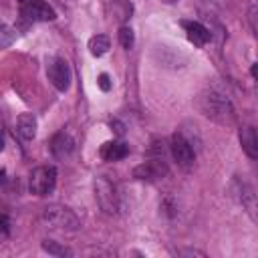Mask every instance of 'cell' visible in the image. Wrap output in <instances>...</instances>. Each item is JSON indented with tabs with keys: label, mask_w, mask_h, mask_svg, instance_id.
Here are the masks:
<instances>
[{
	"label": "cell",
	"mask_w": 258,
	"mask_h": 258,
	"mask_svg": "<svg viewBox=\"0 0 258 258\" xmlns=\"http://www.w3.org/2000/svg\"><path fill=\"white\" fill-rule=\"evenodd\" d=\"M181 26L185 28L187 38H189L196 46H204L208 40H212V32H210L202 22H196V20H181Z\"/></svg>",
	"instance_id": "obj_10"
},
{
	"label": "cell",
	"mask_w": 258,
	"mask_h": 258,
	"mask_svg": "<svg viewBox=\"0 0 258 258\" xmlns=\"http://www.w3.org/2000/svg\"><path fill=\"white\" fill-rule=\"evenodd\" d=\"M240 143L250 159L258 157V137H256V129L252 125H246L240 129Z\"/></svg>",
	"instance_id": "obj_12"
},
{
	"label": "cell",
	"mask_w": 258,
	"mask_h": 258,
	"mask_svg": "<svg viewBox=\"0 0 258 258\" xmlns=\"http://www.w3.org/2000/svg\"><path fill=\"white\" fill-rule=\"evenodd\" d=\"M4 149V135H2V131H0V151Z\"/></svg>",
	"instance_id": "obj_24"
},
{
	"label": "cell",
	"mask_w": 258,
	"mask_h": 258,
	"mask_svg": "<svg viewBox=\"0 0 258 258\" xmlns=\"http://www.w3.org/2000/svg\"><path fill=\"white\" fill-rule=\"evenodd\" d=\"M99 155H101L105 161H119V159H123V157L129 155V145H127L125 141L113 139V141H107V143L101 145Z\"/></svg>",
	"instance_id": "obj_11"
},
{
	"label": "cell",
	"mask_w": 258,
	"mask_h": 258,
	"mask_svg": "<svg viewBox=\"0 0 258 258\" xmlns=\"http://www.w3.org/2000/svg\"><path fill=\"white\" fill-rule=\"evenodd\" d=\"M93 187H95V198H97L99 208L105 214H117V210H119V196H117L115 183L107 175H99V177H95Z\"/></svg>",
	"instance_id": "obj_3"
},
{
	"label": "cell",
	"mask_w": 258,
	"mask_h": 258,
	"mask_svg": "<svg viewBox=\"0 0 258 258\" xmlns=\"http://www.w3.org/2000/svg\"><path fill=\"white\" fill-rule=\"evenodd\" d=\"M97 85H99V89L101 91H111V87H113V83H111V77L107 75V73H101L99 75V79H97Z\"/></svg>",
	"instance_id": "obj_19"
},
{
	"label": "cell",
	"mask_w": 258,
	"mask_h": 258,
	"mask_svg": "<svg viewBox=\"0 0 258 258\" xmlns=\"http://www.w3.org/2000/svg\"><path fill=\"white\" fill-rule=\"evenodd\" d=\"M111 10H113V16L121 22H125L127 18H131V12H133V6L129 0H113L111 4Z\"/></svg>",
	"instance_id": "obj_15"
},
{
	"label": "cell",
	"mask_w": 258,
	"mask_h": 258,
	"mask_svg": "<svg viewBox=\"0 0 258 258\" xmlns=\"http://www.w3.org/2000/svg\"><path fill=\"white\" fill-rule=\"evenodd\" d=\"M119 42H121V46L127 48V50L133 46V42H135V34H133V30H131V26L123 24V26L119 28Z\"/></svg>",
	"instance_id": "obj_17"
},
{
	"label": "cell",
	"mask_w": 258,
	"mask_h": 258,
	"mask_svg": "<svg viewBox=\"0 0 258 258\" xmlns=\"http://www.w3.org/2000/svg\"><path fill=\"white\" fill-rule=\"evenodd\" d=\"M46 75H48V81L52 83V87L60 93H64L71 87V67L64 58H60V56L50 58L48 67H46Z\"/></svg>",
	"instance_id": "obj_5"
},
{
	"label": "cell",
	"mask_w": 258,
	"mask_h": 258,
	"mask_svg": "<svg viewBox=\"0 0 258 258\" xmlns=\"http://www.w3.org/2000/svg\"><path fill=\"white\" fill-rule=\"evenodd\" d=\"M6 179V169H0V181H4Z\"/></svg>",
	"instance_id": "obj_23"
},
{
	"label": "cell",
	"mask_w": 258,
	"mask_h": 258,
	"mask_svg": "<svg viewBox=\"0 0 258 258\" xmlns=\"http://www.w3.org/2000/svg\"><path fill=\"white\" fill-rule=\"evenodd\" d=\"M0 24H2V22H0Z\"/></svg>",
	"instance_id": "obj_25"
},
{
	"label": "cell",
	"mask_w": 258,
	"mask_h": 258,
	"mask_svg": "<svg viewBox=\"0 0 258 258\" xmlns=\"http://www.w3.org/2000/svg\"><path fill=\"white\" fill-rule=\"evenodd\" d=\"M198 107H200V111H202L208 119H212V121H216V123H220V125H230V123H234L236 113H234L232 101H230L228 95H226L224 91H220L218 87H206V89L200 93V97H198Z\"/></svg>",
	"instance_id": "obj_1"
},
{
	"label": "cell",
	"mask_w": 258,
	"mask_h": 258,
	"mask_svg": "<svg viewBox=\"0 0 258 258\" xmlns=\"http://www.w3.org/2000/svg\"><path fill=\"white\" fill-rule=\"evenodd\" d=\"M42 222L46 226L54 228V230H67V232H75V230L81 228L79 216L71 208H67L62 204H50V206H46L42 210Z\"/></svg>",
	"instance_id": "obj_2"
},
{
	"label": "cell",
	"mask_w": 258,
	"mask_h": 258,
	"mask_svg": "<svg viewBox=\"0 0 258 258\" xmlns=\"http://www.w3.org/2000/svg\"><path fill=\"white\" fill-rule=\"evenodd\" d=\"M16 131L22 139L30 141L36 135V117L32 113H20L16 119Z\"/></svg>",
	"instance_id": "obj_13"
},
{
	"label": "cell",
	"mask_w": 258,
	"mask_h": 258,
	"mask_svg": "<svg viewBox=\"0 0 258 258\" xmlns=\"http://www.w3.org/2000/svg\"><path fill=\"white\" fill-rule=\"evenodd\" d=\"M0 230L4 234H10V218L6 214H0Z\"/></svg>",
	"instance_id": "obj_20"
},
{
	"label": "cell",
	"mask_w": 258,
	"mask_h": 258,
	"mask_svg": "<svg viewBox=\"0 0 258 258\" xmlns=\"http://www.w3.org/2000/svg\"><path fill=\"white\" fill-rule=\"evenodd\" d=\"M14 40H16V30H14L12 26H4V24H0V48L10 46Z\"/></svg>",
	"instance_id": "obj_18"
},
{
	"label": "cell",
	"mask_w": 258,
	"mask_h": 258,
	"mask_svg": "<svg viewBox=\"0 0 258 258\" xmlns=\"http://www.w3.org/2000/svg\"><path fill=\"white\" fill-rule=\"evenodd\" d=\"M248 16H250V24H252V32L256 34V30H258V28H256V6H252V8H250V14H248Z\"/></svg>",
	"instance_id": "obj_21"
},
{
	"label": "cell",
	"mask_w": 258,
	"mask_h": 258,
	"mask_svg": "<svg viewBox=\"0 0 258 258\" xmlns=\"http://www.w3.org/2000/svg\"><path fill=\"white\" fill-rule=\"evenodd\" d=\"M111 127L115 129V133H117L119 137L125 133V125H123V123H119V121H111Z\"/></svg>",
	"instance_id": "obj_22"
},
{
	"label": "cell",
	"mask_w": 258,
	"mask_h": 258,
	"mask_svg": "<svg viewBox=\"0 0 258 258\" xmlns=\"http://www.w3.org/2000/svg\"><path fill=\"white\" fill-rule=\"evenodd\" d=\"M165 173H167V167H165L163 159H149V161H143L141 165H137L133 169V175L137 179H143V181H155Z\"/></svg>",
	"instance_id": "obj_8"
},
{
	"label": "cell",
	"mask_w": 258,
	"mask_h": 258,
	"mask_svg": "<svg viewBox=\"0 0 258 258\" xmlns=\"http://www.w3.org/2000/svg\"><path fill=\"white\" fill-rule=\"evenodd\" d=\"M109 48H111V40L107 34H95L89 38V52L93 56H103L109 52Z\"/></svg>",
	"instance_id": "obj_14"
},
{
	"label": "cell",
	"mask_w": 258,
	"mask_h": 258,
	"mask_svg": "<svg viewBox=\"0 0 258 258\" xmlns=\"http://www.w3.org/2000/svg\"><path fill=\"white\" fill-rule=\"evenodd\" d=\"M20 14L32 22H48L56 18V12L44 0H22Z\"/></svg>",
	"instance_id": "obj_7"
},
{
	"label": "cell",
	"mask_w": 258,
	"mask_h": 258,
	"mask_svg": "<svg viewBox=\"0 0 258 258\" xmlns=\"http://www.w3.org/2000/svg\"><path fill=\"white\" fill-rule=\"evenodd\" d=\"M56 185V169L54 165H38L30 171L28 189L34 196H48Z\"/></svg>",
	"instance_id": "obj_4"
},
{
	"label": "cell",
	"mask_w": 258,
	"mask_h": 258,
	"mask_svg": "<svg viewBox=\"0 0 258 258\" xmlns=\"http://www.w3.org/2000/svg\"><path fill=\"white\" fill-rule=\"evenodd\" d=\"M73 149H75V139L67 131H58V133L52 135V139H50V151H52V155L56 159L69 157L73 153Z\"/></svg>",
	"instance_id": "obj_9"
},
{
	"label": "cell",
	"mask_w": 258,
	"mask_h": 258,
	"mask_svg": "<svg viewBox=\"0 0 258 258\" xmlns=\"http://www.w3.org/2000/svg\"><path fill=\"white\" fill-rule=\"evenodd\" d=\"M169 151L175 159V163L183 169H189L196 161V153H194V147L191 143L183 137V133H173L171 137V143H169Z\"/></svg>",
	"instance_id": "obj_6"
},
{
	"label": "cell",
	"mask_w": 258,
	"mask_h": 258,
	"mask_svg": "<svg viewBox=\"0 0 258 258\" xmlns=\"http://www.w3.org/2000/svg\"><path fill=\"white\" fill-rule=\"evenodd\" d=\"M42 250L48 252L50 256H60V258H64V256H73V252H71L69 248L60 246V244L54 242V240H44V242H42Z\"/></svg>",
	"instance_id": "obj_16"
}]
</instances>
